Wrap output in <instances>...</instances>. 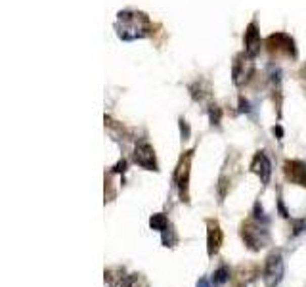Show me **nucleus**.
I'll return each mask as SVG.
<instances>
[{
	"label": "nucleus",
	"instance_id": "6",
	"mask_svg": "<svg viewBox=\"0 0 306 287\" xmlns=\"http://www.w3.org/2000/svg\"><path fill=\"white\" fill-rule=\"evenodd\" d=\"M251 171L260 178V182L263 184L270 182L272 163H270V159H268V155H266L264 151H258V153L253 157V161H251Z\"/></svg>",
	"mask_w": 306,
	"mask_h": 287
},
{
	"label": "nucleus",
	"instance_id": "4",
	"mask_svg": "<svg viewBox=\"0 0 306 287\" xmlns=\"http://www.w3.org/2000/svg\"><path fill=\"white\" fill-rule=\"evenodd\" d=\"M253 58L251 56H247V54H239L236 56V60H234V67H232V77H234V85L236 87H243L245 83L251 78L253 75Z\"/></svg>",
	"mask_w": 306,
	"mask_h": 287
},
{
	"label": "nucleus",
	"instance_id": "2",
	"mask_svg": "<svg viewBox=\"0 0 306 287\" xmlns=\"http://www.w3.org/2000/svg\"><path fill=\"white\" fill-rule=\"evenodd\" d=\"M266 224V222H264ZM260 224V222H247L241 230V235H243V241L249 245V249H253V251H260L263 247L268 245L270 241V234H268V230L266 226Z\"/></svg>",
	"mask_w": 306,
	"mask_h": 287
},
{
	"label": "nucleus",
	"instance_id": "17",
	"mask_svg": "<svg viewBox=\"0 0 306 287\" xmlns=\"http://www.w3.org/2000/svg\"><path fill=\"white\" fill-rule=\"evenodd\" d=\"M180 127H182V134H184V140H186L188 138V134H190V129H188L186 121H180Z\"/></svg>",
	"mask_w": 306,
	"mask_h": 287
},
{
	"label": "nucleus",
	"instance_id": "15",
	"mask_svg": "<svg viewBox=\"0 0 306 287\" xmlns=\"http://www.w3.org/2000/svg\"><path fill=\"white\" fill-rule=\"evenodd\" d=\"M209 115H210V122H212V125H218L220 122V107L218 105H210Z\"/></svg>",
	"mask_w": 306,
	"mask_h": 287
},
{
	"label": "nucleus",
	"instance_id": "7",
	"mask_svg": "<svg viewBox=\"0 0 306 287\" xmlns=\"http://www.w3.org/2000/svg\"><path fill=\"white\" fill-rule=\"evenodd\" d=\"M190 161H192V151L186 155V159L180 161V165L176 169V184H178V191L180 197L188 201V180H190Z\"/></svg>",
	"mask_w": 306,
	"mask_h": 287
},
{
	"label": "nucleus",
	"instance_id": "10",
	"mask_svg": "<svg viewBox=\"0 0 306 287\" xmlns=\"http://www.w3.org/2000/svg\"><path fill=\"white\" fill-rule=\"evenodd\" d=\"M285 174L291 182L306 186V163L302 161H287L285 163Z\"/></svg>",
	"mask_w": 306,
	"mask_h": 287
},
{
	"label": "nucleus",
	"instance_id": "14",
	"mask_svg": "<svg viewBox=\"0 0 306 287\" xmlns=\"http://www.w3.org/2000/svg\"><path fill=\"white\" fill-rule=\"evenodd\" d=\"M126 287H148V281L138 274H132L130 278L126 279Z\"/></svg>",
	"mask_w": 306,
	"mask_h": 287
},
{
	"label": "nucleus",
	"instance_id": "3",
	"mask_svg": "<svg viewBox=\"0 0 306 287\" xmlns=\"http://www.w3.org/2000/svg\"><path fill=\"white\" fill-rule=\"evenodd\" d=\"M283 279V257L281 253H272L264 262V281L266 287H276Z\"/></svg>",
	"mask_w": 306,
	"mask_h": 287
},
{
	"label": "nucleus",
	"instance_id": "11",
	"mask_svg": "<svg viewBox=\"0 0 306 287\" xmlns=\"http://www.w3.org/2000/svg\"><path fill=\"white\" fill-rule=\"evenodd\" d=\"M149 226L153 228V230H157V232H163L168 226V218L163 213H157V215H153V217L149 218Z\"/></svg>",
	"mask_w": 306,
	"mask_h": 287
},
{
	"label": "nucleus",
	"instance_id": "13",
	"mask_svg": "<svg viewBox=\"0 0 306 287\" xmlns=\"http://www.w3.org/2000/svg\"><path fill=\"white\" fill-rule=\"evenodd\" d=\"M161 234H163V245H165V247H174L176 241H178V237H176V234H174V230H172V228L166 226L165 230L161 232Z\"/></svg>",
	"mask_w": 306,
	"mask_h": 287
},
{
	"label": "nucleus",
	"instance_id": "1",
	"mask_svg": "<svg viewBox=\"0 0 306 287\" xmlns=\"http://www.w3.org/2000/svg\"><path fill=\"white\" fill-rule=\"evenodd\" d=\"M115 31L121 40L132 43V40H140L151 35L153 27L149 18L144 12L138 10H122L117 14V21H115Z\"/></svg>",
	"mask_w": 306,
	"mask_h": 287
},
{
	"label": "nucleus",
	"instance_id": "16",
	"mask_svg": "<svg viewBox=\"0 0 306 287\" xmlns=\"http://www.w3.org/2000/svg\"><path fill=\"white\" fill-rule=\"evenodd\" d=\"M293 224H295V234H302V232H306V220H295Z\"/></svg>",
	"mask_w": 306,
	"mask_h": 287
},
{
	"label": "nucleus",
	"instance_id": "8",
	"mask_svg": "<svg viewBox=\"0 0 306 287\" xmlns=\"http://www.w3.org/2000/svg\"><path fill=\"white\" fill-rule=\"evenodd\" d=\"M258 52H260V35L256 31V23L251 21L245 31V54L254 58Z\"/></svg>",
	"mask_w": 306,
	"mask_h": 287
},
{
	"label": "nucleus",
	"instance_id": "18",
	"mask_svg": "<svg viewBox=\"0 0 306 287\" xmlns=\"http://www.w3.org/2000/svg\"><path fill=\"white\" fill-rule=\"evenodd\" d=\"M197 287H210V281H209V279H199Z\"/></svg>",
	"mask_w": 306,
	"mask_h": 287
},
{
	"label": "nucleus",
	"instance_id": "5",
	"mask_svg": "<svg viewBox=\"0 0 306 287\" xmlns=\"http://www.w3.org/2000/svg\"><path fill=\"white\" fill-rule=\"evenodd\" d=\"M134 163L148 171H157V161H155V149L148 142H140L134 148Z\"/></svg>",
	"mask_w": 306,
	"mask_h": 287
},
{
	"label": "nucleus",
	"instance_id": "12",
	"mask_svg": "<svg viewBox=\"0 0 306 287\" xmlns=\"http://www.w3.org/2000/svg\"><path fill=\"white\" fill-rule=\"evenodd\" d=\"M228 279H230V268L228 266H220L218 270H214V274H212L214 285H222V283H226Z\"/></svg>",
	"mask_w": 306,
	"mask_h": 287
},
{
	"label": "nucleus",
	"instance_id": "9",
	"mask_svg": "<svg viewBox=\"0 0 306 287\" xmlns=\"http://www.w3.org/2000/svg\"><path fill=\"white\" fill-rule=\"evenodd\" d=\"M207 251H209V257L216 255L222 245V230H220L218 222H212L209 220L207 222Z\"/></svg>",
	"mask_w": 306,
	"mask_h": 287
}]
</instances>
